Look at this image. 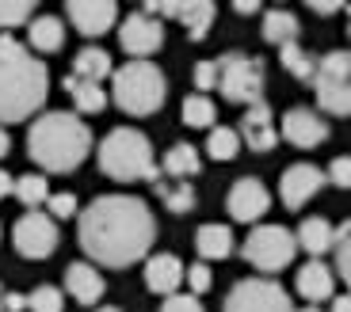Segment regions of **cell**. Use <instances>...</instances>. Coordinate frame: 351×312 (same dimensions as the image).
I'll list each match as a JSON object with an SVG mask.
<instances>
[{"label": "cell", "mask_w": 351, "mask_h": 312, "mask_svg": "<svg viewBox=\"0 0 351 312\" xmlns=\"http://www.w3.org/2000/svg\"><path fill=\"white\" fill-rule=\"evenodd\" d=\"M336 270H340V278L351 286V221H343L340 229H336Z\"/></svg>", "instance_id": "e575fe53"}, {"label": "cell", "mask_w": 351, "mask_h": 312, "mask_svg": "<svg viewBox=\"0 0 351 312\" xmlns=\"http://www.w3.org/2000/svg\"><path fill=\"white\" fill-rule=\"evenodd\" d=\"M218 92L229 103L252 107L263 99V61L252 53H221L218 57Z\"/></svg>", "instance_id": "ba28073f"}, {"label": "cell", "mask_w": 351, "mask_h": 312, "mask_svg": "<svg viewBox=\"0 0 351 312\" xmlns=\"http://www.w3.org/2000/svg\"><path fill=\"white\" fill-rule=\"evenodd\" d=\"M279 61H282V69H287L294 80H302V84H313V77H317V57H313V53H306L298 42L279 46Z\"/></svg>", "instance_id": "f1b7e54d"}, {"label": "cell", "mask_w": 351, "mask_h": 312, "mask_svg": "<svg viewBox=\"0 0 351 312\" xmlns=\"http://www.w3.org/2000/svg\"><path fill=\"white\" fill-rule=\"evenodd\" d=\"M12 248L23 259H46L58 248V217L50 209H27L12 225Z\"/></svg>", "instance_id": "30bf717a"}, {"label": "cell", "mask_w": 351, "mask_h": 312, "mask_svg": "<svg viewBox=\"0 0 351 312\" xmlns=\"http://www.w3.org/2000/svg\"><path fill=\"white\" fill-rule=\"evenodd\" d=\"M119 46H123L130 57H149L165 46V27H160V16L153 12H130L119 27Z\"/></svg>", "instance_id": "7c38bea8"}, {"label": "cell", "mask_w": 351, "mask_h": 312, "mask_svg": "<svg viewBox=\"0 0 351 312\" xmlns=\"http://www.w3.org/2000/svg\"><path fill=\"white\" fill-rule=\"evenodd\" d=\"M16 198L23 202L27 209H38L46 206V198H50V187H46V175L31 172V175H19L16 179Z\"/></svg>", "instance_id": "1f68e13d"}, {"label": "cell", "mask_w": 351, "mask_h": 312, "mask_svg": "<svg viewBox=\"0 0 351 312\" xmlns=\"http://www.w3.org/2000/svg\"><path fill=\"white\" fill-rule=\"evenodd\" d=\"M65 289H69L73 301H80L88 309V304L104 301L107 282H104V274L96 270V263L88 259V263H69V267H65Z\"/></svg>", "instance_id": "ac0fdd59"}, {"label": "cell", "mask_w": 351, "mask_h": 312, "mask_svg": "<svg viewBox=\"0 0 351 312\" xmlns=\"http://www.w3.org/2000/svg\"><path fill=\"white\" fill-rule=\"evenodd\" d=\"M111 73H114L111 53L99 50V46H84V50H77V57H73V77H80V80H99V84H104Z\"/></svg>", "instance_id": "4316f807"}, {"label": "cell", "mask_w": 351, "mask_h": 312, "mask_svg": "<svg viewBox=\"0 0 351 312\" xmlns=\"http://www.w3.org/2000/svg\"><path fill=\"white\" fill-rule=\"evenodd\" d=\"M27 42L38 53H58L65 46V23L58 16H38L27 27Z\"/></svg>", "instance_id": "7402d4cb"}, {"label": "cell", "mask_w": 351, "mask_h": 312, "mask_svg": "<svg viewBox=\"0 0 351 312\" xmlns=\"http://www.w3.org/2000/svg\"><path fill=\"white\" fill-rule=\"evenodd\" d=\"M214 118H218V111H214V103H210L206 92H195V96L184 99V122L191 126V130H210Z\"/></svg>", "instance_id": "4dcf8cb0"}, {"label": "cell", "mask_w": 351, "mask_h": 312, "mask_svg": "<svg viewBox=\"0 0 351 312\" xmlns=\"http://www.w3.org/2000/svg\"><path fill=\"white\" fill-rule=\"evenodd\" d=\"M328 183V172H321L317 164H290L279 179V198L287 209H302L309 198H317V191Z\"/></svg>", "instance_id": "5bb4252c"}, {"label": "cell", "mask_w": 351, "mask_h": 312, "mask_svg": "<svg viewBox=\"0 0 351 312\" xmlns=\"http://www.w3.org/2000/svg\"><path fill=\"white\" fill-rule=\"evenodd\" d=\"M8 194H16V175H8L0 168V198H8Z\"/></svg>", "instance_id": "ee69618b"}, {"label": "cell", "mask_w": 351, "mask_h": 312, "mask_svg": "<svg viewBox=\"0 0 351 312\" xmlns=\"http://www.w3.org/2000/svg\"><path fill=\"white\" fill-rule=\"evenodd\" d=\"M328 183H336L340 191H351V156H336L328 164Z\"/></svg>", "instance_id": "f35d334b"}, {"label": "cell", "mask_w": 351, "mask_h": 312, "mask_svg": "<svg viewBox=\"0 0 351 312\" xmlns=\"http://www.w3.org/2000/svg\"><path fill=\"white\" fill-rule=\"evenodd\" d=\"M96 312H123V309H114V304H104V309H96Z\"/></svg>", "instance_id": "7dc6e473"}, {"label": "cell", "mask_w": 351, "mask_h": 312, "mask_svg": "<svg viewBox=\"0 0 351 312\" xmlns=\"http://www.w3.org/2000/svg\"><path fill=\"white\" fill-rule=\"evenodd\" d=\"M0 312H4V297H0Z\"/></svg>", "instance_id": "f907efd6"}, {"label": "cell", "mask_w": 351, "mask_h": 312, "mask_svg": "<svg viewBox=\"0 0 351 312\" xmlns=\"http://www.w3.org/2000/svg\"><path fill=\"white\" fill-rule=\"evenodd\" d=\"M298 312H321V309H317V304H306V309H298Z\"/></svg>", "instance_id": "c3c4849f"}, {"label": "cell", "mask_w": 351, "mask_h": 312, "mask_svg": "<svg viewBox=\"0 0 351 312\" xmlns=\"http://www.w3.org/2000/svg\"><path fill=\"white\" fill-rule=\"evenodd\" d=\"M332 312H351V294H343V297H332Z\"/></svg>", "instance_id": "f6af8a7d"}, {"label": "cell", "mask_w": 351, "mask_h": 312, "mask_svg": "<svg viewBox=\"0 0 351 312\" xmlns=\"http://www.w3.org/2000/svg\"><path fill=\"white\" fill-rule=\"evenodd\" d=\"M302 35V27H298V16L287 8H275L263 16V38L271 46H287V42H298Z\"/></svg>", "instance_id": "83f0119b"}, {"label": "cell", "mask_w": 351, "mask_h": 312, "mask_svg": "<svg viewBox=\"0 0 351 312\" xmlns=\"http://www.w3.org/2000/svg\"><path fill=\"white\" fill-rule=\"evenodd\" d=\"M298 248H302L298 233H290V229H282V225H256L252 233H248L241 255H245V263H252L256 270L275 274V270H282V267L294 263Z\"/></svg>", "instance_id": "52a82bcc"}, {"label": "cell", "mask_w": 351, "mask_h": 312, "mask_svg": "<svg viewBox=\"0 0 351 312\" xmlns=\"http://www.w3.org/2000/svg\"><path fill=\"white\" fill-rule=\"evenodd\" d=\"M241 138L252 153H271L275 141H279V130H275V118H271V107L263 103H252L241 118Z\"/></svg>", "instance_id": "e0dca14e"}, {"label": "cell", "mask_w": 351, "mask_h": 312, "mask_svg": "<svg viewBox=\"0 0 351 312\" xmlns=\"http://www.w3.org/2000/svg\"><path fill=\"white\" fill-rule=\"evenodd\" d=\"M298 244H302V252H309V255H321L325 252H332L336 248V229L328 225L325 217H306L298 225Z\"/></svg>", "instance_id": "603a6c76"}, {"label": "cell", "mask_w": 351, "mask_h": 312, "mask_svg": "<svg viewBox=\"0 0 351 312\" xmlns=\"http://www.w3.org/2000/svg\"><path fill=\"white\" fill-rule=\"evenodd\" d=\"M62 88L73 96V103H77L80 114H99L107 107V92L99 88V80H80L69 73V77L62 80Z\"/></svg>", "instance_id": "d4e9b609"}, {"label": "cell", "mask_w": 351, "mask_h": 312, "mask_svg": "<svg viewBox=\"0 0 351 312\" xmlns=\"http://www.w3.org/2000/svg\"><path fill=\"white\" fill-rule=\"evenodd\" d=\"M294 286H298L302 301H309V304L328 301V297H332V286H336L332 267H325V263H321V259L313 255V259H309L306 267L298 270V278H294Z\"/></svg>", "instance_id": "ffe728a7"}, {"label": "cell", "mask_w": 351, "mask_h": 312, "mask_svg": "<svg viewBox=\"0 0 351 312\" xmlns=\"http://www.w3.org/2000/svg\"><path fill=\"white\" fill-rule=\"evenodd\" d=\"M282 138L294 148H317L328 141V122L309 107H290L282 114Z\"/></svg>", "instance_id": "2e32d148"}, {"label": "cell", "mask_w": 351, "mask_h": 312, "mask_svg": "<svg viewBox=\"0 0 351 312\" xmlns=\"http://www.w3.org/2000/svg\"><path fill=\"white\" fill-rule=\"evenodd\" d=\"M35 8H38V0H0V31L27 23Z\"/></svg>", "instance_id": "d6a6232c"}, {"label": "cell", "mask_w": 351, "mask_h": 312, "mask_svg": "<svg viewBox=\"0 0 351 312\" xmlns=\"http://www.w3.org/2000/svg\"><path fill=\"white\" fill-rule=\"evenodd\" d=\"M27 301H31V312H65V297L58 286H38L27 294Z\"/></svg>", "instance_id": "836d02e7"}, {"label": "cell", "mask_w": 351, "mask_h": 312, "mask_svg": "<svg viewBox=\"0 0 351 312\" xmlns=\"http://www.w3.org/2000/svg\"><path fill=\"white\" fill-rule=\"evenodd\" d=\"M325 114L348 118L351 114V50H332L317 57V77L309 84Z\"/></svg>", "instance_id": "8992f818"}, {"label": "cell", "mask_w": 351, "mask_h": 312, "mask_svg": "<svg viewBox=\"0 0 351 312\" xmlns=\"http://www.w3.org/2000/svg\"><path fill=\"white\" fill-rule=\"evenodd\" d=\"M92 130L80 118V111H46L27 130V153L43 172H77L88 160Z\"/></svg>", "instance_id": "3957f363"}, {"label": "cell", "mask_w": 351, "mask_h": 312, "mask_svg": "<svg viewBox=\"0 0 351 312\" xmlns=\"http://www.w3.org/2000/svg\"><path fill=\"white\" fill-rule=\"evenodd\" d=\"M141 4H145V12H153L160 19H176L187 31L191 42H202L214 23V16H218L214 0H141Z\"/></svg>", "instance_id": "8fae6325"}, {"label": "cell", "mask_w": 351, "mask_h": 312, "mask_svg": "<svg viewBox=\"0 0 351 312\" xmlns=\"http://www.w3.org/2000/svg\"><path fill=\"white\" fill-rule=\"evenodd\" d=\"M195 88H199V92L218 88V61H199V65H195Z\"/></svg>", "instance_id": "ab89813d"}, {"label": "cell", "mask_w": 351, "mask_h": 312, "mask_svg": "<svg viewBox=\"0 0 351 312\" xmlns=\"http://www.w3.org/2000/svg\"><path fill=\"white\" fill-rule=\"evenodd\" d=\"M221 312H298L290 294L275 282V278L260 274V278H245L229 289L226 309Z\"/></svg>", "instance_id": "9c48e42d"}, {"label": "cell", "mask_w": 351, "mask_h": 312, "mask_svg": "<svg viewBox=\"0 0 351 312\" xmlns=\"http://www.w3.org/2000/svg\"><path fill=\"white\" fill-rule=\"evenodd\" d=\"M348 35H351V8H348Z\"/></svg>", "instance_id": "681fc988"}, {"label": "cell", "mask_w": 351, "mask_h": 312, "mask_svg": "<svg viewBox=\"0 0 351 312\" xmlns=\"http://www.w3.org/2000/svg\"><path fill=\"white\" fill-rule=\"evenodd\" d=\"M46 209H50V213L58 217V221H65V217H73L80 206H77V194L62 191V194H50V198H46Z\"/></svg>", "instance_id": "d590c367"}, {"label": "cell", "mask_w": 351, "mask_h": 312, "mask_svg": "<svg viewBox=\"0 0 351 312\" xmlns=\"http://www.w3.org/2000/svg\"><path fill=\"white\" fill-rule=\"evenodd\" d=\"M226 209H229V217H233V221L252 225V221H260V217L271 209V194H267V187H263L256 175H245V179H237L233 187H229Z\"/></svg>", "instance_id": "4fadbf2b"}, {"label": "cell", "mask_w": 351, "mask_h": 312, "mask_svg": "<svg viewBox=\"0 0 351 312\" xmlns=\"http://www.w3.org/2000/svg\"><path fill=\"white\" fill-rule=\"evenodd\" d=\"M96 160H99V172L119 183H141V179L153 183L160 175L149 138L134 130V126H119V130L107 133L96 148Z\"/></svg>", "instance_id": "277c9868"}, {"label": "cell", "mask_w": 351, "mask_h": 312, "mask_svg": "<svg viewBox=\"0 0 351 312\" xmlns=\"http://www.w3.org/2000/svg\"><path fill=\"white\" fill-rule=\"evenodd\" d=\"M260 4H263V0H233V12H241V16H256Z\"/></svg>", "instance_id": "7bdbcfd3"}, {"label": "cell", "mask_w": 351, "mask_h": 312, "mask_svg": "<svg viewBox=\"0 0 351 312\" xmlns=\"http://www.w3.org/2000/svg\"><path fill=\"white\" fill-rule=\"evenodd\" d=\"M187 286H191V294H206V289L214 286V274H210V267H206V259L187 267Z\"/></svg>", "instance_id": "8d00e7d4"}, {"label": "cell", "mask_w": 351, "mask_h": 312, "mask_svg": "<svg viewBox=\"0 0 351 312\" xmlns=\"http://www.w3.org/2000/svg\"><path fill=\"white\" fill-rule=\"evenodd\" d=\"M160 312H202L199 294H168V301L160 304Z\"/></svg>", "instance_id": "74e56055"}, {"label": "cell", "mask_w": 351, "mask_h": 312, "mask_svg": "<svg viewBox=\"0 0 351 312\" xmlns=\"http://www.w3.org/2000/svg\"><path fill=\"white\" fill-rule=\"evenodd\" d=\"M65 16L84 38H99L114 27L119 4L114 0H65Z\"/></svg>", "instance_id": "9a60e30c"}, {"label": "cell", "mask_w": 351, "mask_h": 312, "mask_svg": "<svg viewBox=\"0 0 351 312\" xmlns=\"http://www.w3.org/2000/svg\"><path fill=\"white\" fill-rule=\"evenodd\" d=\"M4 297V312H23V309H31V301H27L23 294H0Z\"/></svg>", "instance_id": "b9f144b4"}, {"label": "cell", "mask_w": 351, "mask_h": 312, "mask_svg": "<svg viewBox=\"0 0 351 312\" xmlns=\"http://www.w3.org/2000/svg\"><path fill=\"white\" fill-rule=\"evenodd\" d=\"M111 92H114L119 111L134 114V118H145V114H157L165 107L168 80L149 57H130L126 65H119L111 73Z\"/></svg>", "instance_id": "5b68a950"}, {"label": "cell", "mask_w": 351, "mask_h": 312, "mask_svg": "<svg viewBox=\"0 0 351 312\" xmlns=\"http://www.w3.org/2000/svg\"><path fill=\"white\" fill-rule=\"evenodd\" d=\"M306 8L317 12V16H332V12L348 8V0H306Z\"/></svg>", "instance_id": "60d3db41"}, {"label": "cell", "mask_w": 351, "mask_h": 312, "mask_svg": "<svg viewBox=\"0 0 351 312\" xmlns=\"http://www.w3.org/2000/svg\"><path fill=\"white\" fill-rule=\"evenodd\" d=\"M202 168V156L195 145H187V141H180V145H172L165 153V160H160V175H172V179H195Z\"/></svg>", "instance_id": "cb8c5ba5"}, {"label": "cell", "mask_w": 351, "mask_h": 312, "mask_svg": "<svg viewBox=\"0 0 351 312\" xmlns=\"http://www.w3.org/2000/svg\"><path fill=\"white\" fill-rule=\"evenodd\" d=\"M187 278V267L176 255H153L149 263H145V289L149 294H176L180 289V282Z\"/></svg>", "instance_id": "d6986e66"}, {"label": "cell", "mask_w": 351, "mask_h": 312, "mask_svg": "<svg viewBox=\"0 0 351 312\" xmlns=\"http://www.w3.org/2000/svg\"><path fill=\"white\" fill-rule=\"evenodd\" d=\"M241 133L229 130V126H210V133H206V153H210V160H233V156L241 153Z\"/></svg>", "instance_id": "f546056e"}, {"label": "cell", "mask_w": 351, "mask_h": 312, "mask_svg": "<svg viewBox=\"0 0 351 312\" xmlns=\"http://www.w3.org/2000/svg\"><path fill=\"white\" fill-rule=\"evenodd\" d=\"M50 96V73L43 57L27 53L19 38L0 31V126L4 122H27L43 111Z\"/></svg>", "instance_id": "7a4b0ae2"}, {"label": "cell", "mask_w": 351, "mask_h": 312, "mask_svg": "<svg viewBox=\"0 0 351 312\" xmlns=\"http://www.w3.org/2000/svg\"><path fill=\"white\" fill-rule=\"evenodd\" d=\"M153 191H157V198L165 202V209H172V213H191V209H195V187H191V179L157 175V179H153Z\"/></svg>", "instance_id": "44dd1931"}, {"label": "cell", "mask_w": 351, "mask_h": 312, "mask_svg": "<svg viewBox=\"0 0 351 312\" xmlns=\"http://www.w3.org/2000/svg\"><path fill=\"white\" fill-rule=\"evenodd\" d=\"M153 240H157V217L134 194H99L77 217V244L96 267H134L149 255Z\"/></svg>", "instance_id": "6da1fadb"}, {"label": "cell", "mask_w": 351, "mask_h": 312, "mask_svg": "<svg viewBox=\"0 0 351 312\" xmlns=\"http://www.w3.org/2000/svg\"><path fill=\"white\" fill-rule=\"evenodd\" d=\"M12 153V138H8V130H4V126H0V160H4V156Z\"/></svg>", "instance_id": "bcb514c9"}, {"label": "cell", "mask_w": 351, "mask_h": 312, "mask_svg": "<svg viewBox=\"0 0 351 312\" xmlns=\"http://www.w3.org/2000/svg\"><path fill=\"white\" fill-rule=\"evenodd\" d=\"M195 248H199L202 259H226V255H233V229L229 225H202L199 233H195Z\"/></svg>", "instance_id": "484cf974"}]
</instances>
